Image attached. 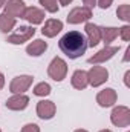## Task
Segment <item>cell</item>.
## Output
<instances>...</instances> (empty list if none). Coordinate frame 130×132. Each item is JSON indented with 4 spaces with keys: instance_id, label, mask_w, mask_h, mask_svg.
Here are the masks:
<instances>
[{
    "instance_id": "cell-1",
    "label": "cell",
    "mask_w": 130,
    "mask_h": 132,
    "mask_svg": "<svg viewBox=\"0 0 130 132\" xmlns=\"http://www.w3.org/2000/svg\"><path fill=\"white\" fill-rule=\"evenodd\" d=\"M58 46L61 49V52L64 54L66 57L75 60L78 57H81L86 49H87V40H86V35L78 31H69L67 34H64L60 42H58Z\"/></svg>"
},
{
    "instance_id": "cell-2",
    "label": "cell",
    "mask_w": 130,
    "mask_h": 132,
    "mask_svg": "<svg viewBox=\"0 0 130 132\" xmlns=\"http://www.w3.org/2000/svg\"><path fill=\"white\" fill-rule=\"evenodd\" d=\"M48 75L54 81H63L67 75V63L61 57H54L48 66Z\"/></svg>"
},
{
    "instance_id": "cell-3",
    "label": "cell",
    "mask_w": 130,
    "mask_h": 132,
    "mask_svg": "<svg viewBox=\"0 0 130 132\" xmlns=\"http://www.w3.org/2000/svg\"><path fill=\"white\" fill-rule=\"evenodd\" d=\"M110 121L116 128H127L130 125V109L127 106H116L110 114Z\"/></svg>"
},
{
    "instance_id": "cell-4",
    "label": "cell",
    "mask_w": 130,
    "mask_h": 132,
    "mask_svg": "<svg viewBox=\"0 0 130 132\" xmlns=\"http://www.w3.org/2000/svg\"><path fill=\"white\" fill-rule=\"evenodd\" d=\"M34 35H35V28L32 25L31 26H20L15 32L8 35L6 42L11 43V45H22L25 42H29Z\"/></svg>"
},
{
    "instance_id": "cell-5",
    "label": "cell",
    "mask_w": 130,
    "mask_h": 132,
    "mask_svg": "<svg viewBox=\"0 0 130 132\" xmlns=\"http://www.w3.org/2000/svg\"><path fill=\"white\" fill-rule=\"evenodd\" d=\"M87 78H89V85L92 88H98L109 80V71L104 66L94 65L87 72Z\"/></svg>"
},
{
    "instance_id": "cell-6",
    "label": "cell",
    "mask_w": 130,
    "mask_h": 132,
    "mask_svg": "<svg viewBox=\"0 0 130 132\" xmlns=\"http://www.w3.org/2000/svg\"><path fill=\"white\" fill-rule=\"evenodd\" d=\"M34 81L32 75H17L12 78L11 85H9V91L12 94H25Z\"/></svg>"
},
{
    "instance_id": "cell-7",
    "label": "cell",
    "mask_w": 130,
    "mask_h": 132,
    "mask_svg": "<svg viewBox=\"0 0 130 132\" xmlns=\"http://www.w3.org/2000/svg\"><path fill=\"white\" fill-rule=\"evenodd\" d=\"M92 17V9L86 8V6H77L73 8L69 14H67V23L70 25H80L87 22Z\"/></svg>"
},
{
    "instance_id": "cell-8",
    "label": "cell",
    "mask_w": 130,
    "mask_h": 132,
    "mask_svg": "<svg viewBox=\"0 0 130 132\" xmlns=\"http://www.w3.org/2000/svg\"><path fill=\"white\" fill-rule=\"evenodd\" d=\"M118 51H119V46H104L101 51H98L97 54H94V55L87 60V63H90V65H99V63H104V62L110 60Z\"/></svg>"
},
{
    "instance_id": "cell-9",
    "label": "cell",
    "mask_w": 130,
    "mask_h": 132,
    "mask_svg": "<svg viewBox=\"0 0 130 132\" xmlns=\"http://www.w3.org/2000/svg\"><path fill=\"white\" fill-rule=\"evenodd\" d=\"M25 9H26V5L23 0H8V3H5V6H3V12L14 19H17V17L23 19Z\"/></svg>"
},
{
    "instance_id": "cell-10",
    "label": "cell",
    "mask_w": 130,
    "mask_h": 132,
    "mask_svg": "<svg viewBox=\"0 0 130 132\" xmlns=\"http://www.w3.org/2000/svg\"><path fill=\"white\" fill-rule=\"evenodd\" d=\"M57 112V106L54 101L51 100H41L37 103V115L41 118V120H51L54 118Z\"/></svg>"
},
{
    "instance_id": "cell-11",
    "label": "cell",
    "mask_w": 130,
    "mask_h": 132,
    "mask_svg": "<svg viewBox=\"0 0 130 132\" xmlns=\"http://www.w3.org/2000/svg\"><path fill=\"white\" fill-rule=\"evenodd\" d=\"M116 100H118V94L112 88H106L97 94V103L101 108H110L116 103Z\"/></svg>"
},
{
    "instance_id": "cell-12",
    "label": "cell",
    "mask_w": 130,
    "mask_h": 132,
    "mask_svg": "<svg viewBox=\"0 0 130 132\" xmlns=\"http://www.w3.org/2000/svg\"><path fill=\"white\" fill-rule=\"evenodd\" d=\"M5 104L9 111H23L29 104V97L25 95V94H14L12 97H9L6 100Z\"/></svg>"
},
{
    "instance_id": "cell-13",
    "label": "cell",
    "mask_w": 130,
    "mask_h": 132,
    "mask_svg": "<svg viewBox=\"0 0 130 132\" xmlns=\"http://www.w3.org/2000/svg\"><path fill=\"white\" fill-rule=\"evenodd\" d=\"M86 31V40H87V46H97L101 42V28L95 23H86L84 26Z\"/></svg>"
},
{
    "instance_id": "cell-14",
    "label": "cell",
    "mask_w": 130,
    "mask_h": 132,
    "mask_svg": "<svg viewBox=\"0 0 130 132\" xmlns=\"http://www.w3.org/2000/svg\"><path fill=\"white\" fill-rule=\"evenodd\" d=\"M61 29H63V22L61 20H58V19H49V20L44 22V26L41 28V34L44 37L52 38L58 32H61Z\"/></svg>"
},
{
    "instance_id": "cell-15",
    "label": "cell",
    "mask_w": 130,
    "mask_h": 132,
    "mask_svg": "<svg viewBox=\"0 0 130 132\" xmlns=\"http://www.w3.org/2000/svg\"><path fill=\"white\" fill-rule=\"evenodd\" d=\"M23 19L26 22H29L31 25H40L44 20V11L40 9V8H35V6H29V8L25 9Z\"/></svg>"
},
{
    "instance_id": "cell-16",
    "label": "cell",
    "mask_w": 130,
    "mask_h": 132,
    "mask_svg": "<svg viewBox=\"0 0 130 132\" xmlns=\"http://www.w3.org/2000/svg\"><path fill=\"white\" fill-rule=\"evenodd\" d=\"M70 83L75 89L78 91H83L89 86V78H87V72L83 71V69H77L73 74H72V78H70Z\"/></svg>"
},
{
    "instance_id": "cell-17",
    "label": "cell",
    "mask_w": 130,
    "mask_h": 132,
    "mask_svg": "<svg viewBox=\"0 0 130 132\" xmlns=\"http://www.w3.org/2000/svg\"><path fill=\"white\" fill-rule=\"evenodd\" d=\"M46 49H48V43L41 38H37L26 46V54L31 57H40Z\"/></svg>"
},
{
    "instance_id": "cell-18",
    "label": "cell",
    "mask_w": 130,
    "mask_h": 132,
    "mask_svg": "<svg viewBox=\"0 0 130 132\" xmlns=\"http://www.w3.org/2000/svg\"><path fill=\"white\" fill-rule=\"evenodd\" d=\"M118 34H119V28H113V26L101 28V40L104 42L106 46H110V43L118 37Z\"/></svg>"
},
{
    "instance_id": "cell-19",
    "label": "cell",
    "mask_w": 130,
    "mask_h": 132,
    "mask_svg": "<svg viewBox=\"0 0 130 132\" xmlns=\"http://www.w3.org/2000/svg\"><path fill=\"white\" fill-rule=\"evenodd\" d=\"M15 23H17V19L9 17V15H6L5 12L0 14V32H3V34L11 32V31L14 29Z\"/></svg>"
},
{
    "instance_id": "cell-20",
    "label": "cell",
    "mask_w": 130,
    "mask_h": 132,
    "mask_svg": "<svg viewBox=\"0 0 130 132\" xmlns=\"http://www.w3.org/2000/svg\"><path fill=\"white\" fill-rule=\"evenodd\" d=\"M51 94V85L46 83V81H41V83H37L34 86V95L37 97H46Z\"/></svg>"
},
{
    "instance_id": "cell-21",
    "label": "cell",
    "mask_w": 130,
    "mask_h": 132,
    "mask_svg": "<svg viewBox=\"0 0 130 132\" xmlns=\"http://www.w3.org/2000/svg\"><path fill=\"white\" fill-rule=\"evenodd\" d=\"M116 15H118V19H121L123 22H130V6L127 3H124V5H121L118 9H116Z\"/></svg>"
},
{
    "instance_id": "cell-22",
    "label": "cell",
    "mask_w": 130,
    "mask_h": 132,
    "mask_svg": "<svg viewBox=\"0 0 130 132\" xmlns=\"http://www.w3.org/2000/svg\"><path fill=\"white\" fill-rule=\"evenodd\" d=\"M40 5L44 8V11L51 12V14H55L58 11V5H57V0H40Z\"/></svg>"
},
{
    "instance_id": "cell-23",
    "label": "cell",
    "mask_w": 130,
    "mask_h": 132,
    "mask_svg": "<svg viewBox=\"0 0 130 132\" xmlns=\"http://www.w3.org/2000/svg\"><path fill=\"white\" fill-rule=\"evenodd\" d=\"M119 35L124 42H129L130 40V26L129 25H124L123 28H119Z\"/></svg>"
},
{
    "instance_id": "cell-24",
    "label": "cell",
    "mask_w": 130,
    "mask_h": 132,
    "mask_svg": "<svg viewBox=\"0 0 130 132\" xmlns=\"http://www.w3.org/2000/svg\"><path fill=\"white\" fill-rule=\"evenodd\" d=\"M22 132H40V128L35 123H28L22 128Z\"/></svg>"
},
{
    "instance_id": "cell-25",
    "label": "cell",
    "mask_w": 130,
    "mask_h": 132,
    "mask_svg": "<svg viewBox=\"0 0 130 132\" xmlns=\"http://www.w3.org/2000/svg\"><path fill=\"white\" fill-rule=\"evenodd\" d=\"M97 3L101 9H107V8H110V5L113 3V0H97Z\"/></svg>"
},
{
    "instance_id": "cell-26",
    "label": "cell",
    "mask_w": 130,
    "mask_h": 132,
    "mask_svg": "<svg viewBox=\"0 0 130 132\" xmlns=\"http://www.w3.org/2000/svg\"><path fill=\"white\" fill-rule=\"evenodd\" d=\"M83 3H84V6H86V8L92 9V8L97 5V0H83Z\"/></svg>"
},
{
    "instance_id": "cell-27",
    "label": "cell",
    "mask_w": 130,
    "mask_h": 132,
    "mask_svg": "<svg viewBox=\"0 0 130 132\" xmlns=\"http://www.w3.org/2000/svg\"><path fill=\"white\" fill-rule=\"evenodd\" d=\"M129 78H130V71H127V72H126V75H124V85H126L127 88L130 86V81H129Z\"/></svg>"
},
{
    "instance_id": "cell-28",
    "label": "cell",
    "mask_w": 130,
    "mask_h": 132,
    "mask_svg": "<svg viewBox=\"0 0 130 132\" xmlns=\"http://www.w3.org/2000/svg\"><path fill=\"white\" fill-rule=\"evenodd\" d=\"M3 86H5V75L0 72V91L3 89Z\"/></svg>"
},
{
    "instance_id": "cell-29",
    "label": "cell",
    "mask_w": 130,
    "mask_h": 132,
    "mask_svg": "<svg viewBox=\"0 0 130 132\" xmlns=\"http://www.w3.org/2000/svg\"><path fill=\"white\" fill-rule=\"evenodd\" d=\"M57 2H58L61 6H67L69 3H72V0H57Z\"/></svg>"
},
{
    "instance_id": "cell-30",
    "label": "cell",
    "mask_w": 130,
    "mask_h": 132,
    "mask_svg": "<svg viewBox=\"0 0 130 132\" xmlns=\"http://www.w3.org/2000/svg\"><path fill=\"white\" fill-rule=\"evenodd\" d=\"M129 54H130V48H127V49H126V55H124V59H123L124 62H127V60H129Z\"/></svg>"
},
{
    "instance_id": "cell-31",
    "label": "cell",
    "mask_w": 130,
    "mask_h": 132,
    "mask_svg": "<svg viewBox=\"0 0 130 132\" xmlns=\"http://www.w3.org/2000/svg\"><path fill=\"white\" fill-rule=\"evenodd\" d=\"M5 3H6V0H0V8H3V6H5Z\"/></svg>"
},
{
    "instance_id": "cell-32",
    "label": "cell",
    "mask_w": 130,
    "mask_h": 132,
    "mask_svg": "<svg viewBox=\"0 0 130 132\" xmlns=\"http://www.w3.org/2000/svg\"><path fill=\"white\" fill-rule=\"evenodd\" d=\"M73 132H87L86 129H77V131H73Z\"/></svg>"
},
{
    "instance_id": "cell-33",
    "label": "cell",
    "mask_w": 130,
    "mask_h": 132,
    "mask_svg": "<svg viewBox=\"0 0 130 132\" xmlns=\"http://www.w3.org/2000/svg\"><path fill=\"white\" fill-rule=\"evenodd\" d=\"M99 132H112L110 129H103V131H99Z\"/></svg>"
},
{
    "instance_id": "cell-34",
    "label": "cell",
    "mask_w": 130,
    "mask_h": 132,
    "mask_svg": "<svg viewBox=\"0 0 130 132\" xmlns=\"http://www.w3.org/2000/svg\"><path fill=\"white\" fill-rule=\"evenodd\" d=\"M0 132H2V129H0Z\"/></svg>"
},
{
    "instance_id": "cell-35",
    "label": "cell",
    "mask_w": 130,
    "mask_h": 132,
    "mask_svg": "<svg viewBox=\"0 0 130 132\" xmlns=\"http://www.w3.org/2000/svg\"><path fill=\"white\" fill-rule=\"evenodd\" d=\"M127 132H129V131H127Z\"/></svg>"
}]
</instances>
